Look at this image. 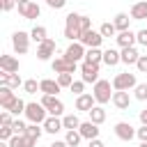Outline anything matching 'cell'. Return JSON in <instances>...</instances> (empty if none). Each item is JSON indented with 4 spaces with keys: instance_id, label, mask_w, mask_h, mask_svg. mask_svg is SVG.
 I'll return each mask as SVG.
<instances>
[{
    "instance_id": "cell-1",
    "label": "cell",
    "mask_w": 147,
    "mask_h": 147,
    "mask_svg": "<svg viewBox=\"0 0 147 147\" xmlns=\"http://www.w3.org/2000/svg\"><path fill=\"white\" fill-rule=\"evenodd\" d=\"M80 16H83V14L71 11V14H67V18H64V37H67L69 41H80V34H83V30H80Z\"/></svg>"
},
{
    "instance_id": "cell-2",
    "label": "cell",
    "mask_w": 147,
    "mask_h": 147,
    "mask_svg": "<svg viewBox=\"0 0 147 147\" xmlns=\"http://www.w3.org/2000/svg\"><path fill=\"white\" fill-rule=\"evenodd\" d=\"M115 87H113V83L110 80H103V78H99L96 83H94V87H92V94H94V99H96V103L99 106H103V103H108V101H113V92Z\"/></svg>"
},
{
    "instance_id": "cell-3",
    "label": "cell",
    "mask_w": 147,
    "mask_h": 147,
    "mask_svg": "<svg viewBox=\"0 0 147 147\" xmlns=\"http://www.w3.org/2000/svg\"><path fill=\"white\" fill-rule=\"evenodd\" d=\"M46 113H48V110L44 108V103H41V101H39V103L34 101V103H28V106H25V113H23V115L28 117V122L44 124V122H46V117H48Z\"/></svg>"
},
{
    "instance_id": "cell-4",
    "label": "cell",
    "mask_w": 147,
    "mask_h": 147,
    "mask_svg": "<svg viewBox=\"0 0 147 147\" xmlns=\"http://www.w3.org/2000/svg\"><path fill=\"white\" fill-rule=\"evenodd\" d=\"M30 39H32L30 32H23V30H16L11 34V46H14L16 55H25L30 51Z\"/></svg>"
},
{
    "instance_id": "cell-5",
    "label": "cell",
    "mask_w": 147,
    "mask_h": 147,
    "mask_svg": "<svg viewBox=\"0 0 147 147\" xmlns=\"http://www.w3.org/2000/svg\"><path fill=\"white\" fill-rule=\"evenodd\" d=\"M41 103H44V108H46L51 115H55V117H60V115L64 113V103L57 99V94H44V96H41Z\"/></svg>"
},
{
    "instance_id": "cell-6",
    "label": "cell",
    "mask_w": 147,
    "mask_h": 147,
    "mask_svg": "<svg viewBox=\"0 0 147 147\" xmlns=\"http://www.w3.org/2000/svg\"><path fill=\"white\" fill-rule=\"evenodd\" d=\"M55 48H57V44H55V39H44L41 44H37V60H41V62H48L51 57H53V53H55Z\"/></svg>"
},
{
    "instance_id": "cell-7",
    "label": "cell",
    "mask_w": 147,
    "mask_h": 147,
    "mask_svg": "<svg viewBox=\"0 0 147 147\" xmlns=\"http://www.w3.org/2000/svg\"><path fill=\"white\" fill-rule=\"evenodd\" d=\"M51 69H53L55 74H76L78 62H71V60H67V57L62 55V57H55V60L51 62Z\"/></svg>"
},
{
    "instance_id": "cell-8",
    "label": "cell",
    "mask_w": 147,
    "mask_h": 147,
    "mask_svg": "<svg viewBox=\"0 0 147 147\" xmlns=\"http://www.w3.org/2000/svg\"><path fill=\"white\" fill-rule=\"evenodd\" d=\"M138 83H136V74H129V71H122L113 78V87L115 90H133Z\"/></svg>"
},
{
    "instance_id": "cell-9",
    "label": "cell",
    "mask_w": 147,
    "mask_h": 147,
    "mask_svg": "<svg viewBox=\"0 0 147 147\" xmlns=\"http://www.w3.org/2000/svg\"><path fill=\"white\" fill-rule=\"evenodd\" d=\"M101 41H103V34L96 32V30H87V32L80 34V44H83L85 48H99Z\"/></svg>"
},
{
    "instance_id": "cell-10",
    "label": "cell",
    "mask_w": 147,
    "mask_h": 147,
    "mask_svg": "<svg viewBox=\"0 0 147 147\" xmlns=\"http://www.w3.org/2000/svg\"><path fill=\"white\" fill-rule=\"evenodd\" d=\"M80 78L85 83H96L99 80V64L94 62H83L80 64Z\"/></svg>"
},
{
    "instance_id": "cell-11",
    "label": "cell",
    "mask_w": 147,
    "mask_h": 147,
    "mask_svg": "<svg viewBox=\"0 0 147 147\" xmlns=\"http://www.w3.org/2000/svg\"><path fill=\"white\" fill-rule=\"evenodd\" d=\"M85 53H87V48H85L80 41H71V44H69V48L64 51V57H67V60H71V62H78V60H83V57H85Z\"/></svg>"
},
{
    "instance_id": "cell-12",
    "label": "cell",
    "mask_w": 147,
    "mask_h": 147,
    "mask_svg": "<svg viewBox=\"0 0 147 147\" xmlns=\"http://www.w3.org/2000/svg\"><path fill=\"white\" fill-rule=\"evenodd\" d=\"M136 131H138V129H133L129 122H117V124H115V136H117L119 140H124V142L133 140V138H136Z\"/></svg>"
},
{
    "instance_id": "cell-13",
    "label": "cell",
    "mask_w": 147,
    "mask_h": 147,
    "mask_svg": "<svg viewBox=\"0 0 147 147\" xmlns=\"http://www.w3.org/2000/svg\"><path fill=\"white\" fill-rule=\"evenodd\" d=\"M18 14H21L25 21H32V18H39V14H41V7H39L34 0H30L28 5H18Z\"/></svg>"
},
{
    "instance_id": "cell-14",
    "label": "cell",
    "mask_w": 147,
    "mask_h": 147,
    "mask_svg": "<svg viewBox=\"0 0 147 147\" xmlns=\"http://www.w3.org/2000/svg\"><path fill=\"white\" fill-rule=\"evenodd\" d=\"M113 106H115L117 110H129V106H131L129 90H115V94H113Z\"/></svg>"
},
{
    "instance_id": "cell-15",
    "label": "cell",
    "mask_w": 147,
    "mask_h": 147,
    "mask_svg": "<svg viewBox=\"0 0 147 147\" xmlns=\"http://www.w3.org/2000/svg\"><path fill=\"white\" fill-rule=\"evenodd\" d=\"M94 106H96L94 94H78V96H76V110H80V113H90Z\"/></svg>"
},
{
    "instance_id": "cell-16",
    "label": "cell",
    "mask_w": 147,
    "mask_h": 147,
    "mask_svg": "<svg viewBox=\"0 0 147 147\" xmlns=\"http://www.w3.org/2000/svg\"><path fill=\"white\" fill-rule=\"evenodd\" d=\"M78 131H80V136H83L85 140H92V138H99V124H94L92 119H87V122H80V126H78Z\"/></svg>"
},
{
    "instance_id": "cell-17",
    "label": "cell",
    "mask_w": 147,
    "mask_h": 147,
    "mask_svg": "<svg viewBox=\"0 0 147 147\" xmlns=\"http://www.w3.org/2000/svg\"><path fill=\"white\" fill-rule=\"evenodd\" d=\"M14 101H16V94L11 92V87L0 85V108H2V110H9Z\"/></svg>"
},
{
    "instance_id": "cell-18",
    "label": "cell",
    "mask_w": 147,
    "mask_h": 147,
    "mask_svg": "<svg viewBox=\"0 0 147 147\" xmlns=\"http://www.w3.org/2000/svg\"><path fill=\"white\" fill-rule=\"evenodd\" d=\"M115 41H117L119 48H126V46H136V44H138V41H136V32H131V30H122V32H117Z\"/></svg>"
},
{
    "instance_id": "cell-19",
    "label": "cell",
    "mask_w": 147,
    "mask_h": 147,
    "mask_svg": "<svg viewBox=\"0 0 147 147\" xmlns=\"http://www.w3.org/2000/svg\"><path fill=\"white\" fill-rule=\"evenodd\" d=\"M41 126H44V131H46V133H51V136H55V133H60V131L64 129V124H62V119H60V117H55V115H51V117H46V122H44Z\"/></svg>"
},
{
    "instance_id": "cell-20",
    "label": "cell",
    "mask_w": 147,
    "mask_h": 147,
    "mask_svg": "<svg viewBox=\"0 0 147 147\" xmlns=\"http://www.w3.org/2000/svg\"><path fill=\"white\" fill-rule=\"evenodd\" d=\"M131 18L133 21H147V0H138L131 7Z\"/></svg>"
},
{
    "instance_id": "cell-21",
    "label": "cell",
    "mask_w": 147,
    "mask_h": 147,
    "mask_svg": "<svg viewBox=\"0 0 147 147\" xmlns=\"http://www.w3.org/2000/svg\"><path fill=\"white\" fill-rule=\"evenodd\" d=\"M60 90H62V85H60L57 80H53V78L39 80V92H44V94H57Z\"/></svg>"
},
{
    "instance_id": "cell-22",
    "label": "cell",
    "mask_w": 147,
    "mask_h": 147,
    "mask_svg": "<svg viewBox=\"0 0 147 147\" xmlns=\"http://www.w3.org/2000/svg\"><path fill=\"white\" fill-rule=\"evenodd\" d=\"M9 145H11V147H34V145H37V138H32V136H28V133H23V136H11Z\"/></svg>"
},
{
    "instance_id": "cell-23",
    "label": "cell",
    "mask_w": 147,
    "mask_h": 147,
    "mask_svg": "<svg viewBox=\"0 0 147 147\" xmlns=\"http://www.w3.org/2000/svg\"><path fill=\"white\" fill-rule=\"evenodd\" d=\"M0 69L9 71V74L18 71V57H14V55H0Z\"/></svg>"
},
{
    "instance_id": "cell-24",
    "label": "cell",
    "mask_w": 147,
    "mask_h": 147,
    "mask_svg": "<svg viewBox=\"0 0 147 147\" xmlns=\"http://www.w3.org/2000/svg\"><path fill=\"white\" fill-rule=\"evenodd\" d=\"M122 62V51H115V48H106L103 51V64L108 67H115Z\"/></svg>"
},
{
    "instance_id": "cell-25",
    "label": "cell",
    "mask_w": 147,
    "mask_h": 147,
    "mask_svg": "<svg viewBox=\"0 0 147 147\" xmlns=\"http://www.w3.org/2000/svg\"><path fill=\"white\" fill-rule=\"evenodd\" d=\"M138 57H140V53H138L136 46H126V48H122V62H124V64H136Z\"/></svg>"
},
{
    "instance_id": "cell-26",
    "label": "cell",
    "mask_w": 147,
    "mask_h": 147,
    "mask_svg": "<svg viewBox=\"0 0 147 147\" xmlns=\"http://www.w3.org/2000/svg\"><path fill=\"white\" fill-rule=\"evenodd\" d=\"M131 14H124V11H119V14H115V18H113V23H115V28H117V32H122V30H129V23H131V18H129Z\"/></svg>"
},
{
    "instance_id": "cell-27",
    "label": "cell",
    "mask_w": 147,
    "mask_h": 147,
    "mask_svg": "<svg viewBox=\"0 0 147 147\" xmlns=\"http://www.w3.org/2000/svg\"><path fill=\"white\" fill-rule=\"evenodd\" d=\"M85 62L101 64V62H103V51H101V46H99V48H87V53H85Z\"/></svg>"
},
{
    "instance_id": "cell-28",
    "label": "cell",
    "mask_w": 147,
    "mask_h": 147,
    "mask_svg": "<svg viewBox=\"0 0 147 147\" xmlns=\"http://www.w3.org/2000/svg\"><path fill=\"white\" fill-rule=\"evenodd\" d=\"M87 115H90V119H92L94 124H103V122H106V110H103V106H94Z\"/></svg>"
},
{
    "instance_id": "cell-29",
    "label": "cell",
    "mask_w": 147,
    "mask_h": 147,
    "mask_svg": "<svg viewBox=\"0 0 147 147\" xmlns=\"http://www.w3.org/2000/svg\"><path fill=\"white\" fill-rule=\"evenodd\" d=\"M62 124H64V129H67V131H71V129H78V126H80V119H78V115H76V113H69V115H64V117H62Z\"/></svg>"
},
{
    "instance_id": "cell-30",
    "label": "cell",
    "mask_w": 147,
    "mask_h": 147,
    "mask_svg": "<svg viewBox=\"0 0 147 147\" xmlns=\"http://www.w3.org/2000/svg\"><path fill=\"white\" fill-rule=\"evenodd\" d=\"M64 140H67V145H69V147H78V145H80V140H83V136H80V131H78V129H71V131H67Z\"/></svg>"
},
{
    "instance_id": "cell-31",
    "label": "cell",
    "mask_w": 147,
    "mask_h": 147,
    "mask_svg": "<svg viewBox=\"0 0 147 147\" xmlns=\"http://www.w3.org/2000/svg\"><path fill=\"white\" fill-rule=\"evenodd\" d=\"M46 34H48V32H46V28H44V25H34V28L30 30V37H32V41H37V44H41L44 39H48Z\"/></svg>"
},
{
    "instance_id": "cell-32",
    "label": "cell",
    "mask_w": 147,
    "mask_h": 147,
    "mask_svg": "<svg viewBox=\"0 0 147 147\" xmlns=\"http://www.w3.org/2000/svg\"><path fill=\"white\" fill-rule=\"evenodd\" d=\"M99 32L103 34V39H106V37H117V28H115V23H101Z\"/></svg>"
},
{
    "instance_id": "cell-33",
    "label": "cell",
    "mask_w": 147,
    "mask_h": 147,
    "mask_svg": "<svg viewBox=\"0 0 147 147\" xmlns=\"http://www.w3.org/2000/svg\"><path fill=\"white\" fill-rule=\"evenodd\" d=\"M133 96H136L138 101H147V83H138V85L133 87Z\"/></svg>"
},
{
    "instance_id": "cell-34",
    "label": "cell",
    "mask_w": 147,
    "mask_h": 147,
    "mask_svg": "<svg viewBox=\"0 0 147 147\" xmlns=\"http://www.w3.org/2000/svg\"><path fill=\"white\" fill-rule=\"evenodd\" d=\"M25 106H28V103H25V101H23V99H18V96H16V101H14V103H11V108H9V113H11V115H16V117H18V115H21V113H25Z\"/></svg>"
},
{
    "instance_id": "cell-35",
    "label": "cell",
    "mask_w": 147,
    "mask_h": 147,
    "mask_svg": "<svg viewBox=\"0 0 147 147\" xmlns=\"http://www.w3.org/2000/svg\"><path fill=\"white\" fill-rule=\"evenodd\" d=\"M11 129H14V136H23V133L28 131V124H25L23 119H18V117H16V119L11 122Z\"/></svg>"
},
{
    "instance_id": "cell-36",
    "label": "cell",
    "mask_w": 147,
    "mask_h": 147,
    "mask_svg": "<svg viewBox=\"0 0 147 147\" xmlns=\"http://www.w3.org/2000/svg\"><path fill=\"white\" fill-rule=\"evenodd\" d=\"M25 133L39 140V138H41V133H44V126H39V124H34V122H30V124H28V131H25Z\"/></svg>"
},
{
    "instance_id": "cell-37",
    "label": "cell",
    "mask_w": 147,
    "mask_h": 147,
    "mask_svg": "<svg viewBox=\"0 0 147 147\" xmlns=\"http://www.w3.org/2000/svg\"><path fill=\"white\" fill-rule=\"evenodd\" d=\"M11 136H14V129L9 126V124H0V140H11Z\"/></svg>"
},
{
    "instance_id": "cell-38",
    "label": "cell",
    "mask_w": 147,
    "mask_h": 147,
    "mask_svg": "<svg viewBox=\"0 0 147 147\" xmlns=\"http://www.w3.org/2000/svg\"><path fill=\"white\" fill-rule=\"evenodd\" d=\"M57 83H60L62 87H71V83H74V74H57Z\"/></svg>"
},
{
    "instance_id": "cell-39",
    "label": "cell",
    "mask_w": 147,
    "mask_h": 147,
    "mask_svg": "<svg viewBox=\"0 0 147 147\" xmlns=\"http://www.w3.org/2000/svg\"><path fill=\"white\" fill-rule=\"evenodd\" d=\"M23 90H25L28 94H37V90H39V83H37L34 78H30V80H25V83H23Z\"/></svg>"
},
{
    "instance_id": "cell-40",
    "label": "cell",
    "mask_w": 147,
    "mask_h": 147,
    "mask_svg": "<svg viewBox=\"0 0 147 147\" xmlns=\"http://www.w3.org/2000/svg\"><path fill=\"white\" fill-rule=\"evenodd\" d=\"M69 90H71L76 96H78V94H85V80H83V78H80V80H74Z\"/></svg>"
},
{
    "instance_id": "cell-41",
    "label": "cell",
    "mask_w": 147,
    "mask_h": 147,
    "mask_svg": "<svg viewBox=\"0 0 147 147\" xmlns=\"http://www.w3.org/2000/svg\"><path fill=\"white\" fill-rule=\"evenodd\" d=\"M136 41H138L140 46H147V28H145V30H138V32H136Z\"/></svg>"
},
{
    "instance_id": "cell-42",
    "label": "cell",
    "mask_w": 147,
    "mask_h": 147,
    "mask_svg": "<svg viewBox=\"0 0 147 147\" xmlns=\"http://www.w3.org/2000/svg\"><path fill=\"white\" fill-rule=\"evenodd\" d=\"M136 67H138V71H140V74H147V55H140V57H138V62H136Z\"/></svg>"
},
{
    "instance_id": "cell-43",
    "label": "cell",
    "mask_w": 147,
    "mask_h": 147,
    "mask_svg": "<svg viewBox=\"0 0 147 147\" xmlns=\"http://www.w3.org/2000/svg\"><path fill=\"white\" fill-rule=\"evenodd\" d=\"M11 122H14L11 113H9V110H2V113H0V124H9V126H11Z\"/></svg>"
},
{
    "instance_id": "cell-44",
    "label": "cell",
    "mask_w": 147,
    "mask_h": 147,
    "mask_svg": "<svg viewBox=\"0 0 147 147\" xmlns=\"http://www.w3.org/2000/svg\"><path fill=\"white\" fill-rule=\"evenodd\" d=\"M0 7H2V11H11L16 7V0H0Z\"/></svg>"
},
{
    "instance_id": "cell-45",
    "label": "cell",
    "mask_w": 147,
    "mask_h": 147,
    "mask_svg": "<svg viewBox=\"0 0 147 147\" xmlns=\"http://www.w3.org/2000/svg\"><path fill=\"white\" fill-rule=\"evenodd\" d=\"M46 5H48L51 9H62V7L67 5V0H46Z\"/></svg>"
},
{
    "instance_id": "cell-46",
    "label": "cell",
    "mask_w": 147,
    "mask_h": 147,
    "mask_svg": "<svg viewBox=\"0 0 147 147\" xmlns=\"http://www.w3.org/2000/svg\"><path fill=\"white\" fill-rule=\"evenodd\" d=\"M136 136L140 138V142H145V140H147V124H142V126L136 131Z\"/></svg>"
},
{
    "instance_id": "cell-47",
    "label": "cell",
    "mask_w": 147,
    "mask_h": 147,
    "mask_svg": "<svg viewBox=\"0 0 147 147\" xmlns=\"http://www.w3.org/2000/svg\"><path fill=\"white\" fill-rule=\"evenodd\" d=\"M87 147H106V145H103V140H99V138H92V140H87Z\"/></svg>"
},
{
    "instance_id": "cell-48",
    "label": "cell",
    "mask_w": 147,
    "mask_h": 147,
    "mask_svg": "<svg viewBox=\"0 0 147 147\" xmlns=\"http://www.w3.org/2000/svg\"><path fill=\"white\" fill-rule=\"evenodd\" d=\"M48 147H69V145H67V140H53Z\"/></svg>"
},
{
    "instance_id": "cell-49",
    "label": "cell",
    "mask_w": 147,
    "mask_h": 147,
    "mask_svg": "<svg viewBox=\"0 0 147 147\" xmlns=\"http://www.w3.org/2000/svg\"><path fill=\"white\" fill-rule=\"evenodd\" d=\"M140 122H142V124H147V108H145V110H140Z\"/></svg>"
},
{
    "instance_id": "cell-50",
    "label": "cell",
    "mask_w": 147,
    "mask_h": 147,
    "mask_svg": "<svg viewBox=\"0 0 147 147\" xmlns=\"http://www.w3.org/2000/svg\"><path fill=\"white\" fill-rule=\"evenodd\" d=\"M28 2H30V0H16V7H18V5H28Z\"/></svg>"
},
{
    "instance_id": "cell-51",
    "label": "cell",
    "mask_w": 147,
    "mask_h": 147,
    "mask_svg": "<svg viewBox=\"0 0 147 147\" xmlns=\"http://www.w3.org/2000/svg\"><path fill=\"white\" fill-rule=\"evenodd\" d=\"M138 147H147V140H145V142H140V145H138Z\"/></svg>"
}]
</instances>
